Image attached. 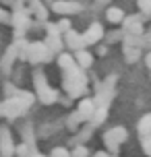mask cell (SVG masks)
<instances>
[{
    "mask_svg": "<svg viewBox=\"0 0 151 157\" xmlns=\"http://www.w3.org/2000/svg\"><path fill=\"white\" fill-rule=\"evenodd\" d=\"M0 157H2V155H0Z\"/></svg>",
    "mask_w": 151,
    "mask_h": 157,
    "instance_id": "1f68e13d",
    "label": "cell"
},
{
    "mask_svg": "<svg viewBox=\"0 0 151 157\" xmlns=\"http://www.w3.org/2000/svg\"><path fill=\"white\" fill-rule=\"evenodd\" d=\"M137 8H139V13L151 17V0H137Z\"/></svg>",
    "mask_w": 151,
    "mask_h": 157,
    "instance_id": "ffe728a7",
    "label": "cell"
},
{
    "mask_svg": "<svg viewBox=\"0 0 151 157\" xmlns=\"http://www.w3.org/2000/svg\"><path fill=\"white\" fill-rule=\"evenodd\" d=\"M50 157H71V151H66L64 147H56V149H52Z\"/></svg>",
    "mask_w": 151,
    "mask_h": 157,
    "instance_id": "7402d4cb",
    "label": "cell"
},
{
    "mask_svg": "<svg viewBox=\"0 0 151 157\" xmlns=\"http://www.w3.org/2000/svg\"><path fill=\"white\" fill-rule=\"evenodd\" d=\"M81 35H83L85 48H89V46H95L97 41H102L103 35H106V31H103L102 23H91V25L87 27V31H85V33H81Z\"/></svg>",
    "mask_w": 151,
    "mask_h": 157,
    "instance_id": "ba28073f",
    "label": "cell"
},
{
    "mask_svg": "<svg viewBox=\"0 0 151 157\" xmlns=\"http://www.w3.org/2000/svg\"><path fill=\"white\" fill-rule=\"evenodd\" d=\"M93 157H110V153L108 151H97V153H93Z\"/></svg>",
    "mask_w": 151,
    "mask_h": 157,
    "instance_id": "484cf974",
    "label": "cell"
},
{
    "mask_svg": "<svg viewBox=\"0 0 151 157\" xmlns=\"http://www.w3.org/2000/svg\"><path fill=\"white\" fill-rule=\"evenodd\" d=\"M71 157H89V149L81 143V145H75L71 151Z\"/></svg>",
    "mask_w": 151,
    "mask_h": 157,
    "instance_id": "d6986e66",
    "label": "cell"
},
{
    "mask_svg": "<svg viewBox=\"0 0 151 157\" xmlns=\"http://www.w3.org/2000/svg\"><path fill=\"white\" fill-rule=\"evenodd\" d=\"M97 54H99V56H106V54H108V48H106V46H99Z\"/></svg>",
    "mask_w": 151,
    "mask_h": 157,
    "instance_id": "4316f807",
    "label": "cell"
},
{
    "mask_svg": "<svg viewBox=\"0 0 151 157\" xmlns=\"http://www.w3.org/2000/svg\"><path fill=\"white\" fill-rule=\"evenodd\" d=\"M29 157H46V155H41V153H29Z\"/></svg>",
    "mask_w": 151,
    "mask_h": 157,
    "instance_id": "f1b7e54d",
    "label": "cell"
},
{
    "mask_svg": "<svg viewBox=\"0 0 151 157\" xmlns=\"http://www.w3.org/2000/svg\"><path fill=\"white\" fill-rule=\"evenodd\" d=\"M29 153H31V147H29L27 143H21L19 147H15V155L17 157H29Z\"/></svg>",
    "mask_w": 151,
    "mask_h": 157,
    "instance_id": "44dd1931",
    "label": "cell"
},
{
    "mask_svg": "<svg viewBox=\"0 0 151 157\" xmlns=\"http://www.w3.org/2000/svg\"><path fill=\"white\" fill-rule=\"evenodd\" d=\"M6 21H8V13L0 8V23H6Z\"/></svg>",
    "mask_w": 151,
    "mask_h": 157,
    "instance_id": "cb8c5ba5",
    "label": "cell"
},
{
    "mask_svg": "<svg viewBox=\"0 0 151 157\" xmlns=\"http://www.w3.org/2000/svg\"><path fill=\"white\" fill-rule=\"evenodd\" d=\"M93 110H95V101H93V99H89V97H83V99L79 101V108H77V110L68 116L66 126H68L71 130H79V124H83V122H89V120H91Z\"/></svg>",
    "mask_w": 151,
    "mask_h": 157,
    "instance_id": "7a4b0ae2",
    "label": "cell"
},
{
    "mask_svg": "<svg viewBox=\"0 0 151 157\" xmlns=\"http://www.w3.org/2000/svg\"><path fill=\"white\" fill-rule=\"evenodd\" d=\"M13 23L17 27V35H21V33L29 27V17H27V10H17L15 15H13Z\"/></svg>",
    "mask_w": 151,
    "mask_h": 157,
    "instance_id": "4fadbf2b",
    "label": "cell"
},
{
    "mask_svg": "<svg viewBox=\"0 0 151 157\" xmlns=\"http://www.w3.org/2000/svg\"><path fill=\"white\" fill-rule=\"evenodd\" d=\"M145 64H147V68L151 71V50L147 52V54H145Z\"/></svg>",
    "mask_w": 151,
    "mask_h": 157,
    "instance_id": "d4e9b609",
    "label": "cell"
},
{
    "mask_svg": "<svg viewBox=\"0 0 151 157\" xmlns=\"http://www.w3.org/2000/svg\"><path fill=\"white\" fill-rule=\"evenodd\" d=\"M108 2H110V0H97L95 6H103V4H108Z\"/></svg>",
    "mask_w": 151,
    "mask_h": 157,
    "instance_id": "83f0119b",
    "label": "cell"
},
{
    "mask_svg": "<svg viewBox=\"0 0 151 157\" xmlns=\"http://www.w3.org/2000/svg\"><path fill=\"white\" fill-rule=\"evenodd\" d=\"M93 130H95V126H91V124H87L83 130H81L75 139H71V143L72 145H81V143H85V141H89L91 139V134H93Z\"/></svg>",
    "mask_w": 151,
    "mask_h": 157,
    "instance_id": "e0dca14e",
    "label": "cell"
},
{
    "mask_svg": "<svg viewBox=\"0 0 151 157\" xmlns=\"http://www.w3.org/2000/svg\"><path fill=\"white\" fill-rule=\"evenodd\" d=\"M128 139V130L124 126H114L110 130L103 132V145H106V151L108 153H118L120 151V145Z\"/></svg>",
    "mask_w": 151,
    "mask_h": 157,
    "instance_id": "277c9868",
    "label": "cell"
},
{
    "mask_svg": "<svg viewBox=\"0 0 151 157\" xmlns=\"http://www.w3.org/2000/svg\"><path fill=\"white\" fill-rule=\"evenodd\" d=\"M17 46L21 50V58L29 60V62L37 64V62H50L52 60V50L46 46V41H33V44H27V41H17Z\"/></svg>",
    "mask_w": 151,
    "mask_h": 157,
    "instance_id": "6da1fadb",
    "label": "cell"
},
{
    "mask_svg": "<svg viewBox=\"0 0 151 157\" xmlns=\"http://www.w3.org/2000/svg\"><path fill=\"white\" fill-rule=\"evenodd\" d=\"M33 8H35V17L40 19V21H46L48 19V10H46V6L41 4V2H37V0H31Z\"/></svg>",
    "mask_w": 151,
    "mask_h": 157,
    "instance_id": "ac0fdd59",
    "label": "cell"
},
{
    "mask_svg": "<svg viewBox=\"0 0 151 157\" xmlns=\"http://www.w3.org/2000/svg\"><path fill=\"white\" fill-rule=\"evenodd\" d=\"M106 19H108V23L118 25V23H122V19H124V10H122V8H118V6L106 8Z\"/></svg>",
    "mask_w": 151,
    "mask_h": 157,
    "instance_id": "9a60e30c",
    "label": "cell"
},
{
    "mask_svg": "<svg viewBox=\"0 0 151 157\" xmlns=\"http://www.w3.org/2000/svg\"><path fill=\"white\" fill-rule=\"evenodd\" d=\"M147 19H151V17L143 15V13H137V15H124V19H122V27H124V31L126 33H135V35H141V33H145L143 29V23L147 21Z\"/></svg>",
    "mask_w": 151,
    "mask_h": 157,
    "instance_id": "8992f818",
    "label": "cell"
},
{
    "mask_svg": "<svg viewBox=\"0 0 151 157\" xmlns=\"http://www.w3.org/2000/svg\"><path fill=\"white\" fill-rule=\"evenodd\" d=\"M137 132H139V136H147V134H151V112H149V114H145V116L139 120V124H137Z\"/></svg>",
    "mask_w": 151,
    "mask_h": 157,
    "instance_id": "2e32d148",
    "label": "cell"
},
{
    "mask_svg": "<svg viewBox=\"0 0 151 157\" xmlns=\"http://www.w3.org/2000/svg\"><path fill=\"white\" fill-rule=\"evenodd\" d=\"M56 27H58L60 33H66L68 29H71V21H68V19H60V21L56 23Z\"/></svg>",
    "mask_w": 151,
    "mask_h": 157,
    "instance_id": "603a6c76",
    "label": "cell"
},
{
    "mask_svg": "<svg viewBox=\"0 0 151 157\" xmlns=\"http://www.w3.org/2000/svg\"><path fill=\"white\" fill-rule=\"evenodd\" d=\"M75 60H77V64L85 71V68H91V64H93V54L89 52L87 48H81V50L75 52Z\"/></svg>",
    "mask_w": 151,
    "mask_h": 157,
    "instance_id": "7c38bea8",
    "label": "cell"
},
{
    "mask_svg": "<svg viewBox=\"0 0 151 157\" xmlns=\"http://www.w3.org/2000/svg\"><path fill=\"white\" fill-rule=\"evenodd\" d=\"M62 85H64V91L68 93V97H72V99L83 97V95L87 93V83H79V81H68V78H64Z\"/></svg>",
    "mask_w": 151,
    "mask_h": 157,
    "instance_id": "30bf717a",
    "label": "cell"
},
{
    "mask_svg": "<svg viewBox=\"0 0 151 157\" xmlns=\"http://www.w3.org/2000/svg\"><path fill=\"white\" fill-rule=\"evenodd\" d=\"M122 54H124V60H126L128 64H133V62H137V60L141 58V48L122 44Z\"/></svg>",
    "mask_w": 151,
    "mask_h": 157,
    "instance_id": "5bb4252c",
    "label": "cell"
},
{
    "mask_svg": "<svg viewBox=\"0 0 151 157\" xmlns=\"http://www.w3.org/2000/svg\"><path fill=\"white\" fill-rule=\"evenodd\" d=\"M0 116H2V110H0Z\"/></svg>",
    "mask_w": 151,
    "mask_h": 157,
    "instance_id": "f546056e",
    "label": "cell"
},
{
    "mask_svg": "<svg viewBox=\"0 0 151 157\" xmlns=\"http://www.w3.org/2000/svg\"><path fill=\"white\" fill-rule=\"evenodd\" d=\"M147 157H151V153H149V155H147Z\"/></svg>",
    "mask_w": 151,
    "mask_h": 157,
    "instance_id": "4dcf8cb0",
    "label": "cell"
},
{
    "mask_svg": "<svg viewBox=\"0 0 151 157\" xmlns=\"http://www.w3.org/2000/svg\"><path fill=\"white\" fill-rule=\"evenodd\" d=\"M33 83H35V93H37V97H40L41 103L50 105V103L58 101V91L48 85V78H46L44 72H40V71L35 72V75H33Z\"/></svg>",
    "mask_w": 151,
    "mask_h": 157,
    "instance_id": "3957f363",
    "label": "cell"
},
{
    "mask_svg": "<svg viewBox=\"0 0 151 157\" xmlns=\"http://www.w3.org/2000/svg\"><path fill=\"white\" fill-rule=\"evenodd\" d=\"M0 155L2 157L15 155V143H13L10 130H8L6 126H0Z\"/></svg>",
    "mask_w": 151,
    "mask_h": 157,
    "instance_id": "9c48e42d",
    "label": "cell"
},
{
    "mask_svg": "<svg viewBox=\"0 0 151 157\" xmlns=\"http://www.w3.org/2000/svg\"><path fill=\"white\" fill-rule=\"evenodd\" d=\"M62 35H64V37H62L64 46H66V48H71L72 52H77V50H81V48H85L83 35H81V33H77L75 29H68V31L62 33Z\"/></svg>",
    "mask_w": 151,
    "mask_h": 157,
    "instance_id": "8fae6325",
    "label": "cell"
},
{
    "mask_svg": "<svg viewBox=\"0 0 151 157\" xmlns=\"http://www.w3.org/2000/svg\"><path fill=\"white\" fill-rule=\"evenodd\" d=\"M52 10L56 15H62V17H68V15H79L83 6L79 2H71V0H56L52 4Z\"/></svg>",
    "mask_w": 151,
    "mask_h": 157,
    "instance_id": "52a82bcc",
    "label": "cell"
},
{
    "mask_svg": "<svg viewBox=\"0 0 151 157\" xmlns=\"http://www.w3.org/2000/svg\"><path fill=\"white\" fill-rule=\"evenodd\" d=\"M31 103L23 99L21 95H15V97H8L6 101L0 105V110H2V116L6 118H19L21 114H25V110L29 108Z\"/></svg>",
    "mask_w": 151,
    "mask_h": 157,
    "instance_id": "5b68a950",
    "label": "cell"
}]
</instances>
